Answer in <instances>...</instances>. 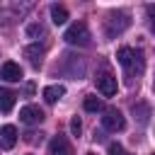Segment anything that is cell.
<instances>
[{"instance_id": "cell-16", "label": "cell", "mask_w": 155, "mask_h": 155, "mask_svg": "<svg viewBox=\"0 0 155 155\" xmlns=\"http://www.w3.org/2000/svg\"><path fill=\"white\" fill-rule=\"evenodd\" d=\"M70 131H73V136H80L82 124H80V119H78V116H73V119H70Z\"/></svg>"}, {"instance_id": "cell-20", "label": "cell", "mask_w": 155, "mask_h": 155, "mask_svg": "<svg viewBox=\"0 0 155 155\" xmlns=\"http://www.w3.org/2000/svg\"><path fill=\"white\" fill-rule=\"evenodd\" d=\"M90 155H94V153H90Z\"/></svg>"}, {"instance_id": "cell-7", "label": "cell", "mask_w": 155, "mask_h": 155, "mask_svg": "<svg viewBox=\"0 0 155 155\" xmlns=\"http://www.w3.org/2000/svg\"><path fill=\"white\" fill-rule=\"evenodd\" d=\"M48 155H73L70 143L65 140V136H53L48 143Z\"/></svg>"}, {"instance_id": "cell-2", "label": "cell", "mask_w": 155, "mask_h": 155, "mask_svg": "<svg viewBox=\"0 0 155 155\" xmlns=\"http://www.w3.org/2000/svg\"><path fill=\"white\" fill-rule=\"evenodd\" d=\"M63 39H65L70 46H87V44H90V29H87L85 22H75V24H70V27L65 29Z\"/></svg>"}, {"instance_id": "cell-17", "label": "cell", "mask_w": 155, "mask_h": 155, "mask_svg": "<svg viewBox=\"0 0 155 155\" xmlns=\"http://www.w3.org/2000/svg\"><path fill=\"white\" fill-rule=\"evenodd\" d=\"M27 34H29V36H36V34H44V27H41V24H29V27H27Z\"/></svg>"}, {"instance_id": "cell-3", "label": "cell", "mask_w": 155, "mask_h": 155, "mask_svg": "<svg viewBox=\"0 0 155 155\" xmlns=\"http://www.w3.org/2000/svg\"><path fill=\"white\" fill-rule=\"evenodd\" d=\"M128 24H131V19H128V15H126V12H109V15H107V19H104L107 36H116V34H121Z\"/></svg>"}, {"instance_id": "cell-19", "label": "cell", "mask_w": 155, "mask_h": 155, "mask_svg": "<svg viewBox=\"0 0 155 155\" xmlns=\"http://www.w3.org/2000/svg\"><path fill=\"white\" fill-rule=\"evenodd\" d=\"M148 15H150V29L155 31V5H148Z\"/></svg>"}, {"instance_id": "cell-21", "label": "cell", "mask_w": 155, "mask_h": 155, "mask_svg": "<svg viewBox=\"0 0 155 155\" xmlns=\"http://www.w3.org/2000/svg\"><path fill=\"white\" fill-rule=\"evenodd\" d=\"M153 155H155V153H153Z\"/></svg>"}, {"instance_id": "cell-4", "label": "cell", "mask_w": 155, "mask_h": 155, "mask_svg": "<svg viewBox=\"0 0 155 155\" xmlns=\"http://www.w3.org/2000/svg\"><path fill=\"white\" fill-rule=\"evenodd\" d=\"M102 126L107 128V131H124V126H126V119L121 116V111L119 109H107L104 111V116H102Z\"/></svg>"}, {"instance_id": "cell-10", "label": "cell", "mask_w": 155, "mask_h": 155, "mask_svg": "<svg viewBox=\"0 0 155 155\" xmlns=\"http://www.w3.org/2000/svg\"><path fill=\"white\" fill-rule=\"evenodd\" d=\"M63 94H65V87H63V85H48V87H44V99H46L48 104L58 102Z\"/></svg>"}, {"instance_id": "cell-1", "label": "cell", "mask_w": 155, "mask_h": 155, "mask_svg": "<svg viewBox=\"0 0 155 155\" xmlns=\"http://www.w3.org/2000/svg\"><path fill=\"white\" fill-rule=\"evenodd\" d=\"M116 61L126 68V73H143V53L140 51H136V48H128V46H124V48H119L116 51Z\"/></svg>"}, {"instance_id": "cell-9", "label": "cell", "mask_w": 155, "mask_h": 155, "mask_svg": "<svg viewBox=\"0 0 155 155\" xmlns=\"http://www.w3.org/2000/svg\"><path fill=\"white\" fill-rule=\"evenodd\" d=\"M0 145L5 148V150H10V148H15L17 145V128L15 126H2L0 128Z\"/></svg>"}, {"instance_id": "cell-15", "label": "cell", "mask_w": 155, "mask_h": 155, "mask_svg": "<svg viewBox=\"0 0 155 155\" xmlns=\"http://www.w3.org/2000/svg\"><path fill=\"white\" fill-rule=\"evenodd\" d=\"M136 111L140 114V116H138L140 124H145V121H148V107H145V104H133V114H136Z\"/></svg>"}, {"instance_id": "cell-13", "label": "cell", "mask_w": 155, "mask_h": 155, "mask_svg": "<svg viewBox=\"0 0 155 155\" xmlns=\"http://www.w3.org/2000/svg\"><path fill=\"white\" fill-rule=\"evenodd\" d=\"M51 19H53V24H65L68 22V10L63 5H51Z\"/></svg>"}, {"instance_id": "cell-14", "label": "cell", "mask_w": 155, "mask_h": 155, "mask_svg": "<svg viewBox=\"0 0 155 155\" xmlns=\"http://www.w3.org/2000/svg\"><path fill=\"white\" fill-rule=\"evenodd\" d=\"M85 109H87V111H99V109H102V99L94 97V94H87V97H85Z\"/></svg>"}, {"instance_id": "cell-18", "label": "cell", "mask_w": 155, "mask_h": 155, "mask_svg": "<svg viewBox=\"0 0 155 155\" xmlns=\"http://www.w3.org/2000/svg\"><path fill=\"white\" fill-rule=\"evenodd\" d=\"M109 155H126V150L119 143H109Z\"/></svg>"}, {"instance_id": "cell-12", "label": "cell", "mask_w": 155, "mask_h": 155, "mask_svg": "<svg viewBox=\"0 0 155 155\" xmlns=\"http://www.w3.org/2000/svg\"><path fill=\"white\" fill-rule=\"evenodd\" d=\"M24 56L29 58V63H31V65H39V63H41V56H44V46L31 44V46H27V48H24Z\"/></svg>"}, {"instance_id": "cell-8", "label": "cell", "mask_w": 155, "mask_h": 155, "mask_svg": "<svg viewBox=\"0 0 155 155\" xmlns=\"http://www.w3.org/2000/svg\"><path fill=\"white\" fill-rule=\"evenodd\" d=\"M0 78L7 80V82H17V80L22 78V68H19L15 61H5L2 68H0Z\"/></svg>"}, {"instance_id": "cell-5", "label": "cell", "mask_w": 155, "mask_h": 155, "mask_svg": "<svg viewBox=\"0 0 155 155\" xmlns=\"http://www.w3.org/2000/svg\"><path fill=\"white\" fill-rule=\"evenodd\" d=\"M19 121L27 124V126H36V124L44 121V111L39 107H34V104H27V107L19 109Z\"/></svg>"}, {"instance_id": "cell-6", "label": "cell", "mask_w": 155, "mask_h": 155, "mask_svg": "<svg viewBox=\"0 0 155 155\" xmlns=\"http://www.w3.org/2000/svg\"><path fill=\"white\" fill-rule=\"evenodd\" d=\"M94 82H97V90H99L104 97L116 94V78H114L111 73H99V75L94 78Z\"/></svg>"}, {"instance_id": "cell-11", "label": "cell", "mask_w": 155, "mask_h": 155, "mask_svg": "<svg viewBox=\"0 0 155 155\" xmlns=\"http://www.w3.org/2000/svg\"><path fill=\"white\" fill-rule=\"evenodd\" d=\"M15 99H17V94H15L12 90L0 87V111H10V109L15 107Z\"/></svg>"}]
</instances>
